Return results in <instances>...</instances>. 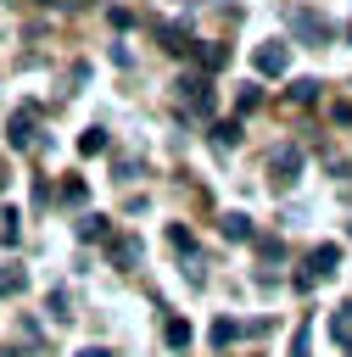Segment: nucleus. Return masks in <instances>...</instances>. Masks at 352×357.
<instances>
[{
    "mask_svg": "<svg viewBox=\"0 0 352 357\" xmlns=\"http://www.w3.org/2000/svg\"><path fill=\"white\" fill-rule=\"evenodd\" d=\"M106 257H112L117 268H134V262H140V240H134V234H123V240H112V245H106Z\"/></svg>",
    "mask_w": 352,
    "mask_h": 357,
    "instance_id": "8",
    "label": "nucleus"
},
{
    "mask_svg": "<svg viewBox=\"0 0 352 357\" xmlns=\"http://www.w3.org/2000/svg\"><path fill=\"white\" fill-rule=\"evenodd\" d=\"M346 39H352V28H346Z\"/></svg>",
    "mask_w": 352,
    "mask_h": 357,
    "instance_id": "23",
    "label": "nucleus"
},
{
    "mask_svg": "<svg viewBox=\"0 0 352 357\" xmlns=\"http://www.w3.org/2000/svg\"><path fill=\"white\" fill-rule=\"evenodd\" d=\"M212 139H218V145H235V139H240V123H218Z\"/></svg>",
    "mask_w": 352,
    "mask_h": 357,
    "instance_id": "16",
    "label": "nucleus"
},
{
    "mask_svg": "<svg viewBox=\"0 0 352 357\" xmlns=\"http://www.w3.org/2000/svg\"><path fill=\"white\" fill-rule=\"evenodd\" d=\"M6 139H11V151L39 145V112H34V106H17V112H11V123H6Z\"/></svg>",
    "mask_w": 352,
    "mask_h": 357,
    "instance_id": "1",
    "label": "nucleus"
},
{
    "mask_svg": "<svg viewBox=\"0 0 352 357\" xmlns=\"http://www.w3.org/2000/svg\"><path fill=\"white\" fill-rule=\"evenodd\" d=\"M179 89H184V100H190L196 112H212V78L190 73V78H179Z\"/></svg>",
    "mask_w": 352,
    "mask_h": 357,
    "instance_id": "5",
    "label": "nucleus"
},
{
    "mask_svg": "<svg viewBox=\"0 0 352 357\" xmlns=\"http://www.w3.org/2000/svg\"><path fill=\"white\" fill-rule=\"evenodd\" d=\"M291 357H307V329H296V340H291Z\"/></svg>",
    "mask_w": 352,
    "mask_h": 357,
    "instance_id": "20",
    "label": "nucleus"
},
{
    "mask_svg": "<svg viewBox=\"0 0 352 357\" xmlns=\"http://www.w3.org/2000/svg\"><path fill=\"white\" fill-rule=\"evenodd\" d=\"M251 67H257V73H263V78H279V73H285V67H291V50H285V45H279V39H263V45H257V50H251Z\"/></svg>",
    "mask_w": 352,
    "mask_h": 357,
    "instance_id": "2",
    "label": "nucleus"
},
{
    "mask_svg": "<svg viewBox=\"0 0 352 357\" xmlns=\"http://www.w3.org/2000/svg\"><path fill=\"white\" fill-rule=\"evenodd\" d=\"M330 335H335V346H346V340H352V301H341V307L330 312Z\"/></svg>",
    "mask_w": 352,
    "mask_h": 357,
    "instance_id": "9",
    "label": "nucleus"
},
{
    "mask_svg": "<svg viewBox=\"0 0 352 357\" xmlns=\"http://www.w3.org/2000/svg\"><path fill=\"white\" fill-rule=\"evenodd\" d=\"M291 22H296L302 45H324V39H330V28H324V17H318V11H296Z\"/></svg>",
    "mask_w": 352,
    "mask_h": 357,
    "instance_id": "6",
    "label": "nucleus"
},
{
    "mask_svg": "<svg viewBox=\"0 0 352 357\" xmlns=\"http://www.w3.org/2000/svg\"><path fill=\"white\" fill-rule=\"evenodd\" d=\"M28 284V268H0V296H17Z\"/></svg>",
    "mask_w": 352,
    "mask_h": 357,
    "instance_id": "11",
    "label": "nucleus"
},
{
    "mask_svg": "<svg viewBox=\"0 0 352 357\" xmlns=\"http://www.w3.org/2000/svg\"><path fill=\"white\" fill-rule=\"evenodd\" d=\"M73 357H112L106 346H84V351H73Z\"/></svg>",
    "mask_w": 352,
    "mask_h": 357,
    "instance_id": "21",
    "label": "nucleus"
},
{
    "mask_svg": "<svg viewBox=\"0 0 352 357\" xmlns=\"http://www.w3.org/2000/svg\"><path fill=\"white\" fill-rule=\"evenodd\" d=\"M268 173H274V184H291V178L302 173V151H296V145H279V151L268 156Z\"/></svg>",
    "mask_w": 352,
    "mask_h": 357,
    "instance_id": "4",
    "label": "nucleus"
},
{
    "mask_svg": "<svg viewBox=\"0 0 352 357\" xmlns=\"http://www.w3.org/2000/svg\"><path fill=\"white\" fill-rule=\"evenodd\" d=\"M291 100H296V106H313V100H318V84H313V78H296V84H291Z\"/></svg>",
    "mask_w": 352,
    "mask_h": 357,
    "instance_id": "12",
    "label": "nucleus"
},
{
    "mask_svg": "<svg viewBox=\"0 0 352 357\" xmlns=\"http://www.w3.org/2000/svg\"><path fill=\"white\" fill-rule=\"evenodd\" d=\"M168 346H173V351L190 346V324H184V318H168Z\"/></svg>",
    "mask_w": 352,
    "mask_h": 357,
    "instance_id": "13",
    "label": "nucleus"
},
{
    "mask_svg": "<svg viewBox=\"0 0 352 357\" xmlns=\"http://www.w3.org/2000/svg\"><path fill=\"white\" fill-rule=\"evenodd\" d=\"M168 240H173V251H179V257H196V240H190V229H179V223H173V229H168Z\"/></svg>",
    "mask_w": 352,
    "mask_h": 357,
    "instance_id": "14",
    "label": "nucleus"
},
{
    "mask_svg": "<svg viewBox=\"0 0 352 357\" xmlns=\"http://www.w3.org/2000/svg\"><path fill=\"white\" fill-rule=\"evenodd\" d=\"M162 39H168V50H190V39H184V28H162Z\"/></svg>",
    "mask_w": 352,
    "mask_h": 357,
    "instance_id": "19",
    "label": "nucleus"
},
{
    "mask_svg": "<svg viewBox=\"0 0 352 357\" xmlns=\"http://www.w3.org/2000/svg\"><path fill=\"white\" fill-rule=\"evenodd\" d=\"M235 335H240V329H235V324H229V318H218V324H212V340H218V346H229V340H235Z\"/></svg>",
    "mask_w": 352,
    "mask_h": 357,
    "instance_id": "18",
    "label": "nucleus"
},
{
    "mask_svg": "<svg viewBox=\"0 0 352 357\" xmlns=\"http://www.w3.org/2000/svg\"><path fill=\"white\" fill-rule=\"evenodd\" d=\"M335 268H341V245H330V240H324V245H313V251H307V273H302V279L313 284V279H330Z\"/></svg>",
    "mask_w": 352,
    "mask_h": 357,
    "instance_id": "3",
    "label": "nucleus"
},
{
    "mask_svg": "<svg viewBox=\"0 0 352 357\" xmlns=\"http://www.w3.org/2000/svg\"><path fill=\"white\" fill-rule=\"evenodd\" d=\"M78 145H84V151H89V156H95V151H106V128H89V134H84V139H78Z\"/></svg>",
    "mask_w": 352,
    "mask_h": 357,
    "instance_id": "17",
    "label": "nucleus"
},
{
    "mask_svg": "<svg viewBox=\"0 0 352 357\" xmlns=\"http://www.w3.org/2000/svg\"><path fill=\"white\" fill-rule=\"evenodd\" d=\"M78 240H106V218L101 212H84L78 218Z\"/></svg>",
    "mask_w": 352,
    "mask_h": 357,
    "instance_id": "10",
    "label": "nucleus"
},
{
    "mask_svg": "<svg viewBox=\"0 0 352 357\" xmlns=\"http://www.w3.org/2000/svg\"><path fill=\"white\" fill-rule=\"evenodd\" d=\"M218 229H223V240H257V223H251L246 212H223Z\"/></svg>",
    "mask_w": 352,
    "mask_h": 357,
    "instance_id": "7",
    "label": "nucleus"
},
{
    "mask_svg": "<svg viewBox=\"0 0 352 357\" xmlns=\"http://www.w3.org/2000/svg\"><path fill=\"white\" fill-rule=\"evenodd\" d=\"M45 6H61V11L73 6V11H78V6H89V0H45Z\"/></svg>",
    "mask_w": 352,
    "mask_h": 357,
    "instance_id": "22",
    "label": "nucleus"
},
{
    "mask_svg": "<svg viewBox=\"0 0 352 357\" xmlns=\"http://www.w3.org/2000/svg\"><path fill=\"white\" fill-rule=\"evenodd\" d=\"M61 201H73V206H84V201H89V190H84V178H67V184H61Z\"/></svg>",
    "mask_w": 352,
    "mask_h": 357,
    "instance_id": "15",
    "label": "nucleus"
}]
</instances>
